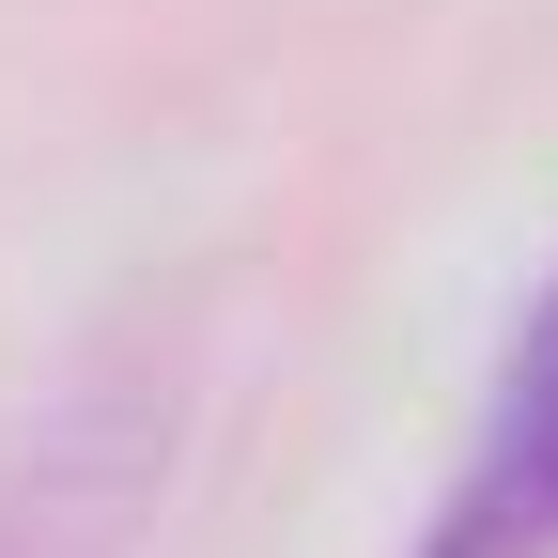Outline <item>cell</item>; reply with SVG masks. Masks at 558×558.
<instances>
[{"instance_id": "1", "label": "cell", "mask_w": 558, "mask_h": 558, "mask_svg": "<svg viewBox=\"0 0 558 558\" xmlns=\"http://www.w3.org/2000/svg\"><path fill=\"white\" fill-rule=\"evenodd\" d=\"M171 435H186L171 341H124V357L62 373L47 418L0 450V558H124L156 481H171Z\"/></svg>"}, {"instance_id": "2", "label": "cell", "mask_w": 558, "mask_h": 558, "mask_svg": "<svg viewBox=\"0 0 558 558\" xmlns=\"http://www.w3.org/2000/svg\"><path fill=\"white\" fill-rule=\"evenodd\" d=\"M418 558H558V295L527 311V341H512L497 403H481Z\"/></svg>"}]
</instances>
